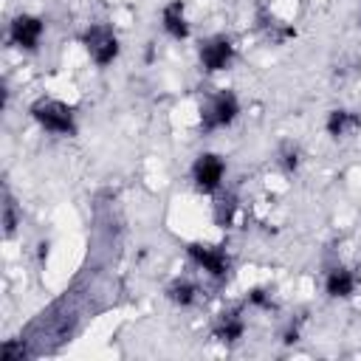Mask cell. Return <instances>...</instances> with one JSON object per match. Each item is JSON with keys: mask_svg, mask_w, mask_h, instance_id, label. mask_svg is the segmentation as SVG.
Listing matches in <instances>:
<instances>
[{"mask_svg": "<svg viewBox=\"0 0 361 361\" xmlns=\"http://www.w3.org/2000/svg\"><path fill=\"white\" fill-rule=\"evenodd\" d=\"M223 178H226V161L217 155V152H200L192 164V183L197 192L203 195H212L223 186Z\"/></svg>", "mask_w": 361, "mask_h": 361, "instance_id": "277c9868", "label": "cell"}, {"mask_svg": "<svg viewBox=\"0 0 361 361\" xmlns=\"http://www.w3.org/2000/svg\"><path fill=\"white\" fill-rule=\"evenodd\" d=\"M237 116H240V99L231 90H220V93H214L203 104V110H200V130L212 133V130L228 127Z\"/></svg>", "mask_w": 361, "mask_h": 361, "instance_id": "7a4b0ae2", "label": "cell"}, {"mask_svg": "<svg viewBox=\"0 0 361 361\" xmlns=\"http://www.w3.org/2000/svg\"><path fill=\"white\" fill-rule=\"evenodd\" d=\"M23 355H25V350L17 347L14 341H6L3 350H0V358H3V361H17V358H23Z\"/></svg>", "mask_w": 361, "mask_h": 361, "instance_id": "e0dca14e", "label": "cell"}, {"mask_svg": "<svg viewBox=\"0 0 361 361\" xmlns=\"http://www.w3.org/2000/svg\"><path fill=\"white\" fill-rule=\"evenodd\" d=\"M282 341H285V344H293V341H299V330H296V327H290V330L285 333V338H282Z\"/></svg>", "mask_w": 361, "mask_h": 361, "instance_id": "ac0fdd59", "label": "cell"}, {"mask_svg": "<svg viewBox=\"0 0 361 361\" xmlns=\"http://www.w3.org/2000/svg\"><path fill=\"white\" fill-rule=\"evenodd\" d=\"M166 299L178 307H192L197 302V285L192 279H172L166 285Z\"/></svg>", "mask_w": 361, "mask_h": 361, "instance_id": "7c38bea8", "label": "cell"}, {"mask_svg": "<svg viewBox=\"0 0 361 361\" xmlns=\"http://www.w3.org/2000/svg\"><path fill=\"white\" fill-rule=\"evenodd\" d=\"M82 42H85V51L90 54V59L99 65V68H107L110 62H116L121 45H118V37L110 25H90L85 34H82Z\"/></svg>", "mask_w": 361, "mask_h": 361, "instance_id": "3957f363", "label": "cell"}, {"mask_svg": "<svg viewBox=\"0 0 361 361\" xmlns=\"http://www.w3.org/2000/svg\"><path fill=\"white\" fill-rule=\"evenodd\" d=\"M234 214H237V197L234 195H226V197H220L217 203H214V223L217 226H231V220H234Z\"/></svg>", "mask_w": 361, "mask_h": 361, "instance_id": "4fadbf2b", "label": "cell"}, {"mask_svg": "<svg viewBox=\"0 0 361 361\" xmlns=\"http://www.w3.org/2000/svg\"><path fill=\"white\" fill-rule=\"evenodd\" d=\"M186 254H189V259H192L197 268H203V271H206L209 276H214V279H223V276L228 274V268H231V259H228V254H226L220 245L189 243Z\"/></svg>", "mask_w": 361, "mask_h": 361, "instance_id": "5b68a950", "label": "cell"}, {"mask_svg": "<svg viewBox=\"0 0 361 361\" xmlns=\"http://www.w3.org/2000/svg\"><path fill=\"white\" fill-rule=\"evenodd\" d=\"M358 127H361V118L353 110H330L327 118H324V130L333 138H344V135H350Z\"/></svg>", "mask_w": 361, "mask_h": 361, "instance_id": "30bf717a", "label": "cell"}, {"mask_svg": "<svg viewBox=\"0 0 361 361\" xmlns=\"http://www.w3.org/2000/svg\"><path fill=\"white\" fill-rule=\"evenodd\" d=\"M31 118L45 130V133H54V135H76V116L73 110L59 102V99H37L31 104Z\"/></svg>", "mask_w": 361, "mask_h": 361, "instance_id": "6da1fadb", "label": "cell"}, {"mask_svg": "<svg viewBox=\"0 0 361 361\" xmlns=\"http://www.w3.org/2000/svg\"><path fill=\"white\" fill-rule=\"evenodd\" d=\"M161 25L172 39H186L189 37V20H186V6L183 0H169L161 11Z\"/></svg>", "mask_w": 361, "mask_h": 361, "instance_id": "9c48e42d", "label": "cell"}, {"mask_svg": "<svg viewBox=\"0 0 361 361\" xmlns=\"http://www.w3.org/2000/svg\"><path fill=\"white\" fill-rule=\"evenodd\" d=\"M355 288H358V274H355L353 268L336 265V268H330L327 276H324V290H327V296H333V299H347V296L355 293Z\"/></svg>", "mask_w": 361, "mask_h": 361, "instance_id": "ba28073f", "label": "cell"}, {"mask_svg": "<svg viewBox=\"0 0 361 361\" xmlns=\"http://www.w3.org/2000/svg\"><path fill=\"white\" fill-rule=\"evenodd\" d=\"M234 62V42L223 34H214L200 42V65L206 73H220Z\"/></svg>", "mask_w": 361, "mask_h": 361, "instance_id": "8992f818", "label": "cell"}, {"mask_svg": "<svg viewBox=\"0 0 361 361\" xmlns=\"http://www.w3.org/2000/svg\"><path fill=\"white\" fill-rule=\"evenodd\" d=\"M17 223H20V217H17V206H14L11 197H6V203H3V234H6V237H14Z\"/></svg>", "mask_w": 361, "mask_h": 361, "instance_id": "5bb4252c", "label": "cell"}, {"mask_svg": "<svg viewBox=\"0 0 361 361\" xmlns=\"http://www.w3.org/2000/svg\"><path fill=\"white\" fill-rule=\"evenodd\" d=\"M243 333H245V322H243L240 310H228V313H223L220 322L214 324V338L223 341V344H234V341H240Z\"/></svg>", "mask_w": 361, "mask_h": 361, "instance_id": "8fae6325", "label": "cell"}, {"mask_svg": "<svg viewBox=\"0 0 361 361\" xmlns=\"http://www.w3.org/2000/svg\"><path fill=\"white\" fill-rule=\"evenodd\" d=\"M45 34V23L34 14H17L8 25V39L11 45L23 48V51H37L39 48V39Z\"/></svg>", "mask_w": 361, "mask_h": 361, "instance_id": "52a82bcc", "label": "cell"}, {"mask_svg": "<svg viewBox=\"0 0 361 361\" xmlns=\"http://www.w3.org/2000/svg\"><path fill=\"white\" fill-rule=\"evenodd\" d=\"M248 302H251L254 307H262V310H271V307H274V302H271V293H265L262 288H254V290L248 293Z\"/></svg>", "mask_w": 361, "mask_h": 361, "instance_id": "2e32d148", "label": "cell"}, {"mask_svg": "<svg viewBox=\"0 0 361 361\" xmlns=\"http://www.w3.org/2000/svg\"><path fill=\"white\" fill-rule=\"evenodd\" d=\"M279 161H282V166L288 169V172H293L296 166H299V149L296 147H282V152H279Z\"/></svg>", "mask_w": 361, "mask_h": 361, "instance_id": "9a60e30c", "label": "cell"}]
</instances>
